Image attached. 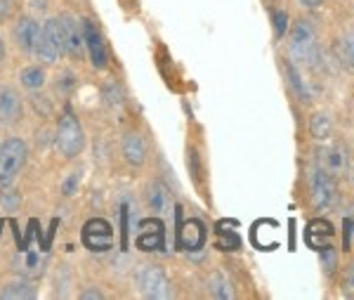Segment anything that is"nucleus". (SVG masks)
I'll return each instance as SVG.
<instances>
[{
  "instance_id": "nucleus-24",
  "label": "nucleus",
  "mask_w": 354,
  "mask_h": 300,
  "mask_svg": "<svg viewBox=\"0 0 354 300\" xmlns=\"http://www.w3.org/2000/svg\"><path fill=\"white\" fill-rule=\"evenodd\" d=\"M319 256H322V267L326 274H333L335 267H338V253H335L333 246H324L322 251H319Z\"/></svg>"
},
{
  "instance_id": "nucleus-20",
  "label": "nucleus",
  "mask_w": 354,
  "mask_h": 300,
  "mask_svg": "<svg viewBox=\"0 0 354 300\" xmlns=\"http://www.w3.org/2000/svg\"><path fill=\"white\" fill-rule=\"evenodd\" d=\"M330 130H333V123H330L328 114H324V112L312 114V118H310V135L314 137V140H322V142L328 140Z\"/></svg>"
},
{
  "instance_id": "nucleus-32",
  "label": "nucleus",
  "mask_w": 354,
  "mask_h": 300,
  "mask_svg": "<svg viewBox=\"0 0 354 300\" xmlns=\"http://www.w3.org/2000/svg\"><path fill=\"white\" fill-rule=\"evenodd\" d=\"M5 62H8V45H5L3 36H0V69L5 67Z\"/></svg>"
},
{
  "instance_id": "nucleus-31",
  "label": "nucleus",
  "mask_w": 354,
  "mask_h": 300,
  "mask_svg": "<svg viewBox=\"0 0 354 300\" xmlns=\"http://www.w3.org/2000/svg\"><path fill=\"white\" fill-rule=\"evenodd\" d=\"M298 3L307 10H319L324 5V0H298Z\"/></svg>"
},
{
  "instance_id": "nucleus-26",
  "label": "nucleus",
  "mask_w": 354,
  "mask_h": 300,
  "mask_svg": "<svg viewBox=\"0 0 354 300\" xmlns=\"http://www.w3.org/2000/svg\"><path fill=\"white\" fill-rule=\"evenodd\" d=\"M104 95H106V105H113V107H118L121 105V90H118V85H106V90H104Z\"/></svg>"
},
{
  "instance_id": "nucleus-29",
  "label": "nucleus",
  "mask_w": 354,
  "mask_h": 300,
  "mask_svg": "<svg viewBox=\"0 0 354 300\" xmlns=\"http://www.w3.org/2000/svg\"><path fill=\"white\" fill-rule=\"evenodd\" d=\"M345 286H347V291L354 296V263L347 267V274H345Z\"/></svg>"
},
{
  "instance_id": "nucleus-3",
  "label": "nucleus",
  "mask_w": 354,
  "mask_h": 300,
  "mask_svg": "<svg viewBox=\"0 0 354 300\" xmlns=\"http://www.w3.org/2000/svg\"><path fill=\"white\" fill-rule=\"evenodd\" d=\"M28 159V147L21 137H8L0 142V189H10Z\"/></svg>"
},
{
  "instance_id": "nucleus-33",
  "label": "nucleus",
  "mask_w": 354,
  "mask_h": 300,
  "mask_svg": "<svg viewBox=\"0 0 354 300\" xmlns=\"http://www.w3.org/2000/svg\"><path fill=\"white\" fill-rule=\"evenodd\" d=\"M147 244H149L147 239H140V246L145 248V251H147ZM158 244H161V234H156V239H151V246H158Z\"/></svg>"
},
{
  "instance_id": "nucleus-23",
  "label": "nucleus",
  "mask_w": 354,
  "mask_h": 300,
  "mask_svg": "<svg viewBox=\"0 0 354 300\" xmlns=\"http://www.w3.org/2000/svg\"><path fill=\"white\" fill-rule=\"evenodd\" d=\"M272 28H274V38L283 40L290 31V17L286 10H274L272 12Z\"/></svg>"
},
{
  "instance_id": "nucleus-6",
  "label": "nucleus",
  "mask_w": 354,
  "mask_h": 300,
  "mask_svg": "<svg viewBox=\"0 0 354 300\" xmlns=\"http://www.w3.org/2000/svg\"><path fill=\"white\" fill-rule=\"evenodd\" d=\"M41 33H43V24L36 19V17H17L15 24H12V40L15 45L26 55H33L36 50L38 40H41Z\"/></svg>"
},
{
  "instance_id": "nucleus-18",
  "label": "nucleus",
  "mask_w": 354,
  "mask_h": 300,
  "mask_svg": "<svg viewBox=\"0 0 354 300\" xmlns=\"http://www.w3.org/2000/svg\"><path fill=\"white\" fill-rule=\"evenodd\" d=\"M0 298L3 300H33L36 298V288L31 286V281L26 279H15L8 281L0 288Z\"/></svg>"
},
{
  "instance_id": "nucleus-10",
  "label": "nucleus",
  "mask_w": 354,
  "mask_h": 300,
  "mask_svg": "<svg viewBox=\"0 0 354 300\" xmlns=\"http://www.w3.org/2000/svg\"><path fill=\"white\" fill-rule=\"evenodd\" d=\"M121 157L128 166H133V168H140V166H145L147 161V142L145 137L140 135V132L130 130L123 135L121 140Z\"/></svg>"
},
{
  "instance_id": "nucleus-9",
  "label": "nucleus",
  "mask_w": 354,
  "mask_h": 300,
  "mask_svg": "<svg viewBox=\"0 0 354 300\" xmlns=\"http://www.w3.org/2000/svg\"><path fill=\"white\" fill-rule=\"evenodd\" d=\"M317 166L330 175H342L347 170V149L342 144H328V147L317 149Z\"/></svg>"
},
{
  "instance_id": "nucleus-2",
  "label": "nucleus",
  "mask_w": 354,
  "mask_h": 300,
  "mask_svg": "<svg viewBox=\"0 0 354 300\" xmlns=\"http://www.w3.org/2000/svg\"><path fill=\"white\" fill-rule=\"evenodd\" d=\"M55 149L66 161L81 157V152L85 149V130L71 109H64V114L59 116V123H57V132H55Z\"/></svg>"
},
{
  "instance_id": "nucleus-11",
  "label": "nucleus",
  "mask_w": 354,
  "mask_h": 300,
  "mask_svg": "<svg viewBox=\"0 0 354 300\" xmlns=\"http://www.w3.org/2000/svg\"><path fill=\"white\" fill-rule=\"evenodd\" d=\"M45 43L53 45L59 55H66V26H64V15L48 17L43 21V36Z\"/></svg>"
},
{
  "instance_id": "nucleus-19",
  "label": "nucleus",
  "mask_w": 354,
  "mask_h": 300,
  "mask_svg": "<svg viewBox=\"0 0 354 300\" xmlns=\"http://www.w3.org/2000/svg\"><path fill=\"white\" fill-rule=\"evenodd\" d=\"M335 57L354 71V31H347L335 40Z\"/></svg>"
},
{
  "instance_id": "nucleus-12",
  "label": "nucleus",
  "mask_w": 354,
  "mask_h": 300,
  "mask_svg": "<svg viewBox=\"0 0 354 300\" xmlns=\"http://www.w3.org/2000/svg\"><path fill=\"white\" fill-rule=\"evenodd\" d=\"M64 26H66V55L73 62H81L85 55V40H83V26L73 19L71 15H64Z\"/></svg>"
},
{
  "instance_id": "nucleus-13",
  "label": "nucleus",
  "mask_w": 354,
  "mask_h": 300,
  "mask_svg": "<svg viewBox=\"0 0 354 300\" xmlns=\"http://www.w3.org/2000/svg\"><path fill=\"white\" fill-rule=\"evenodd\" d=\"M145 199H147V206H149L151 213L156 215H168L170 213V192L163 182L153 180L147 184V192H145Z\"/></svg>"
},
{
  "instance_id": "nucleus-27",
  "label": "nucleus",
  "mask_w": 354,
  "mask_h": 300,
  "mask_svg": "<svg viewBox=\"0 0 354 300\" xmlns=\"http://www.w3.org/2000/svg\"><path fill=\"white\" fill-rule=\"evenodd\" d=\"M187 164H189V168H192V173H194V177L198 180V177H201V166H198V154L194 152V149L189 152V159H187Z\"/></svg>"
},
{
  "instance_id": "nucleus-25",
  "label": "nucleus",
  "mask_w": 354,
  "mask_h": 300,
  "mask_svg": "<svg viewBox=\"0 0 354 300\" xmlns=\"http://www.w3.org/2000/svg\"><path fill=\"white\" fill-rule=\"evenodd\" d=\"M78 182H81V173H73L68 180L62 184V194L64 196H73L76 194V189H78Z\"/></svg>"
},
{
  "instance_id": "nucleus-22",
  "label": "nucleus",
  "mask_w": 354,
  "mask_h": 300,
  "mask_svg": "<svg viewBox=\"0 0 354 300\" xmlns=\"http://www.w3.org/2000/svg\"><path fill=\"white\" fill-rule=\"evenodd\" d=\"M286 76H288L290 88H293V90H295V95H298V100H300V102H310V100H312V95H310V90H307L305 80L300 78V73H298V69H295L293 62H286Z\"/></svg>"
},
{
  "instance_id": "nucleus-34",
  "label": "nucleus",
  "mask_w": 354,
  "mask_h": 300,
  "mask_svg": "<svg viewBox=\"0 0 354 300\" xmlns=\"http://www.w3.org/2000/svg\"><path fill=\"white\" fill-rule=\"evenodd\" d=\"M352 184H354V168H352Z\"/></svg>"
},
{
  "instance_id": "nucleus-30",
  "label": "nucleus",
  "mask_w": 354,
  "mask_h": 300,
  "mask_svg": "<svg viewBox=\"0 0 354 300\" xmlns=\"http://www.w3.org/2000/svg\"><path fill=\"white\" fill-rule=\"evenodd\" d=\"M10 10H12V0H0V21L8 19Z\"/></svg>"
},
{
  "instance_id": "nucleus-15",
  "label": "nucleus",
  "mask_w": 354,
  "mask_h": 300,
  "mask_svg": "<svg viewBox=\"0 0 354 300\" xmlns=\"http://www.w3.org/2000/svg\"><path fill=\"white\" fill-rule=\"evenodd\" d=\"M180 244L187 251H198L205 244V229L201 220H187L180 229Z\"/></svg>"
},
{
  "instance_id": "nucleus-8",
  "label": "nucleus",
  "mask_w": 354,
  "mask_h": 300,
  "mask_svg": "<svg viewBox=\"0 0 354 300\" xmlns=\"http://www.w3.org/2000/svg\"><path fill=\"white\" fill-rule=\"evenodd\" d=\"M24 118V100L12 85H0V125H17Z\"/></svg>"
},
{
  "instance_id": "nucleus-7",
  "label": "nucleus",
  "mask_w": 354,
  "mask_h": 300,
  "mask_svg": "<svg viewBox=\"0 0 354 300\" xmlns=\"http://www.w3.org/2000/svg\"><path fill=\"white\" fill-rule=\"evenodd\" d=\"M81 26H83L85 53H88V57H90V64L102 71V69H106V64H109V55H106L104 38H102L100 28L95 26L93 19H83Z\"/></svg>"
},
{
  "instance_id": "nucleus-21",
  "label": "nucleus",
  "mask_w": 354,
  "mask_h": 300,
  "mask_svg": "<svg viewBox=\"0 0 354 300\" xmlns=\"http://www.w3.org/2000/svg\"><path fill=\"white\" fill-rule=\"evenodd\" d=\"M208 291L213 298H220V300H227V298H234V291H232V284L227 281L225 274L220 272H213L208 276Z\"/></svg>"
},
{
  "instance_id": "nucleus-14",
  "label": "nucleus",
  "mask_w": 354,
  "mask_h": 300,
  "mask_svg": "<svg viewBox=\"0 0 354 300\" xmlns=\"http://www.w3.org/2000/svg\"><path fill=\"white\" fill-rule=\"evenodd\" d=\"M333 236H335L333 227H330V222L326 220H312L305 229V241L314 251H322L324 246H330Z\"/></svg>"
},
{
  "instance_id": "nucleus-17",
  "label": "nucleus",
  "mask_w": 354,
  "mask_h": 300,
  "mask_svg": "<svg viewBox=\"0 0 354 300\" xmlns=\"http://www.w3.org/2000/svg\"><path fill=\"white\" fill-rule=\"evenodd\" d=\"M19 83L21 88L36 92L43 90L45 83H48V71H45V64H28L19 71Z\"/></svg>"
},
{
  "instance_id": "nucleus-5",
  "label": "nucleus",
  "mask_w": 354,
  "mask_h": 300,
  "mask_svg": "<svg viewBox=\"0 0 354 300\" xmlns=\"http://www.w3.org/2000/svg\"><path fill=\"white\" fill-rule=\"evenodd\" d=\"M135 281L145 298L163 300L170 296V281L158 265H140V270L135 272Z\"/></svg>"
},
{
  "instance_id": "nucleus-28",
  "label": "nucleus",
  "mask_w": 354,
  "mask_h": 300,
  "mask_svg": "<svg viewBox=\"0 0 354 300\" xmlns=\"http://www.w3.org/2000/svg\"><path fill=\"white\" fill-rule=\"evenodd\" d=\"M78 298H81V300H102V298H104V293H102L100 288H85Z\"/></svg>"
},
{
  "instance_id": "nucleus-16",
  "label": "nucleus",
  "mask_w": 354,
  "mask_h": 300,
  "mask_svg": "<svg viewBox=\"0 0 354 300\" xmlns=\"http://www.w3.org/2000/svg\"><path fill=\"white\" fill-rule=\"evenodd\" d=\"M83 234H95V239H85V244L90 246V251H106L111 246V229L109 224L104 220H95V222H88L85 224V232Z\"/></svg>"
},
{
  "instance_id": "nucleus-4",
  "label": "nucleus",
  "mask_w": 354,
  "mask_h": 300,
  "mask_svg": "<svg viewBox=\"0 0 354 300\" xmlns=\"http://www.w3.org/2000/svg\"><path fill=\"white\" fill-rule=\"evenodd\" d=\"M307 184H310V199L317 211H328L330 206L338 199V184H335V177L326 173L319 166H314L307 175Z\"/></svg>"
},
{
  "instance_id": "nucleus-1",
  "label": "nucleus",
  "mask_w": 354,
  "mask_h": 300,
  "mask_svg": "<svg viewBox=\"0 0 354 300\" xmlns=\"http://www.w3.org/2000/svg\"><path fill=\"white\" fill-rule=\"evenodd\" d=\"M288 53L290 62L305 67H317L322 60V50L317 43V33L314 26L307 19H298L288 31Z\"/></svg>"
}]
</instances>
